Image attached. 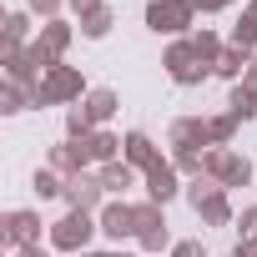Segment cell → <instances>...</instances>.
I'll return each instance as SVG.
<instances>
[{
    "instance_id": "8d00e7d4",
    "label": "cell",
    "mask_w": 257,
    "mask_h": 257,
    "mask_svg": "<svg viewBox=\"0 0 257 257\" xmlns=\"http://www.w3.org/2000/svg\"><path fill=\"white\" fill-rule=\"evenodd\" d=\"M232 257H257V242H242V247H237Z\"/></svg>"
},
{
    "instance_id": "e575fe53",
    "label": "cell",
    "mask_w": 257,
    "mask_h": 257,
    "mask_svg": "<svg viewBox=\"0 0 257 257\" xmlns=\"http://www.w3.org/2000/svg\"><path fill=\"white\" fill-rule=\"evenodd\" d=\"M16 257H51L46 242H31V247H16Z\"/></svg>"
},
{
    "instance_id": "ac0fdd59",
    "label": "cell",
    "mask_w": 257,
    "mask_h": 257,
    "mask_svg": "<svg viewBox=\"0 0 257 257\" xmlns=\"http://www.w3.org/2000/svg\"><path fill=\"white\" fill-rule=\"evenodd\" d=\"M81 106H86V116H91L96 126H106V121L121 111V96H116L111 86H96V91H86V101H81Z\"/></svg>"
},
{
    "instance_id": "74e56055",
    "label": "cell",
    "mask_w": 257,
    "mask_h": 257,
    "mask_svg": "<svg viewBox=\"0 0 257 257\" xmlns=\"http://www.w3.org/2000/svg\"><path fill=\"white\" fill-rule=\"evenodd\" d=\"M76 257H111V252H96V247H86V252H76Z\"/></svg>"
},
{
    "instance_id": "d6986e66",
    "label": "cell",
    "mask_w": 257,
    "mask_h": 257,
    "mask_svg": "<svg viewBox=\"0 0 257 257\" xmlns=\"http://www.w3.org/2000/svg\"><path fill=\"white\" fill-rule=\"evenodd\" d=\"M247 66H252V51H242V46H227L222 56H217V66H212V76H222V81H242L247 76Z\"/></svg>"
},
{
    "instance_id": "f35d334b",
    "label": "cell",
    "mask_w": 257,
    "mask_h": 257,
    "mask_svg": "<svg viewBox=\"0 0 257 257\" xmlns=\"http://www.w3.org/2000/svg\"><path fill=\"white\" fill-rule=\"evenodd\" d=\"M111 257H137V252H121V247H116V252H111Z\"/></svg>"
},
{
    "instance_id": "836d02e7",
    "label": "cell",
    "mask_w": 257,
    "mask_h": 257,
    "mask_svg": "<svg viewBox=\"0 0 257 257\" xmlns=\"http://www.w3.org/2000/svg\"><path fill=\"white\" fill-rule=\"evenodd\" d=\"M232 0H192V11H202V16H212V11H227Z\"/></svg>"
},
{
    "instance_id": "d6a6232c",
    "label": "cell",
    "mask_w": 257,
    "mask_h": 257,
    "mask_svg": "<svg viewBox=\"0 0 257 257\" xmlns=\"http://www.w3.org/2000/svg\"><path fill=\"white\" fill-rule=\"evenodd\" d=\"M66 6H71L76 16H91V11H101V6H106V0H66Z\"/></svg>"
},
{
    "instance_id": "4fadbf2b",
    "label": "cell",
    "mask_w": 257,
    "mask_h": 257,
    "mask_svg": "<svg viewBox=\"0 0 257 257\" xmlns=\"http://www.w3.org/2000/svg\"><path fill=\"white\" fill-rule=\"evenodd\" d=\"M202 147H212L207 116H182V121H172V157H177V152H202Z\"/></svg>"
},
{
    "instance_id": "8992f818",
    "label": "cell",
    "mask_w": 257,
    "mask_h": 257,
    "mask_svg": "<svg viewBox=\"0 0 257 257\" xmlns=\"http://www.w3.org/2000/svg\"><path fill=\"white\" fill-rule=\"evenodd\" d=\"M61 202H66V212H91L96 217L111 197H106V187H101L96 172H76V177H66V197Z\"/></svg>"
},
{
    "instance_id": "277c9868",
    "label": "cell",
    "mask_w": 257,
    "mask_h": 257,
    "mask_svg": "<svg viewBox=\"0 0 257 257\" xmlns=\"http://www.w3.org/2000/svg\"><path fill=\"white\" fill-rule=\"evenodd\" d=\"M207 177H217V182L232 192V187H247V182L257 177V167H252L242 152H232V147H207Z\"/></svg>"
},
{
    "instance_id": "9a60e30c",
    "label": "cell",
    "mask_w": 257,
    "mask_h": 257,
    "mask_svg": "<svg viewBox=\"0 0 257 257\" xmlns=\"http://www.w3.org/2000/svg\"><path fill=\"white\" fill-rule=\"evenodd\" d=\"M46 167H51V172H61V177H76V172H91V157H86V147H81V142H61V147H51Z\"/></svg>"
},
{
    "instance_id": "7c38bea8",
    "label": "cell",
    "mask_w": 257,
    "mask_h": 257,
    "mask_svg": "<svg viewBox=\"0 0 257 257\" xmlns=\"http://www.w3.org/2000/svg\"><path fill=\"white\" fill-rule=\"evenodd\" d=\"M142 187H147V202H157V207H167V202H177L187 187H182V172L162 157L152 172H142Z\"/></svg>"
},
{
    "instance_id": "f1b7e54d",
    "label": "cell",
    "mask_w": 257,
    "mask_h": 257,
    "mask_svg": "<svg viewBox=\"0 0 257 257\" xmlns=\"http://www.w3.org/2000/svg\"><path fill=\"white\" fill-rule=\"evenodd\" d=\"M232 46H242V51H252V46H257V16H252V11L232 26Z\"/></svg>"
},
{
    "instance_id": "7a4b0ae2",
    "label": "cell",
    "mask_w": 257,
    "mask_h": 257,
    "mask_svg": "<svg viewBox=\"0 0 257 257\" xmlns=\"http://www.w3.org/2000/svg\"><path fill=\"white\" fill-rule=\"evenodd\" d=\"M101 232V222L91 217V212H66V217H56L51 227H46V242L56 247V252H86L91 247V237Z\"/></svg>"
},
{
    "instance_id": "6da1fadb",
    "label": "cell",
    "mask_w": 257,
    "mask_h": 257,
    "mask_svg": "<svg viewBox=\"0 0 257 257\" xmlns=\"http://www.w3.org/2000/svg\"><path fill=\"white\" fill-rule=\"evenodd\" d=\"M66 101H86V76L76 71V66H51L36 86H31V111H46V106H66Z\"/></svg>"
},
{
    "instance_id": "3957f363",
    "label": "cell",
    "mask_w": 257,
    "mask_h": 257,
    "mask_svg": "<svg viewBox=\"0 0 257 257\" xmlns=\"http://www.w3.org/2000/svg\"><path fill=\"white\" fill-rule=\"evenodd\" d=\"M162 66H167V76H172L177 86H202V81L212 76V66L192 51V41H172L167 56H162Z\"/></svg>"
},
{
    "instance_id": "ab89813d",
    "label": "cell",
    "mask_w": 257,
    "mask_h": 257,
    "mask_svg": "<svg viewBox=\"0 0 257 257\" xmlns=\"http://www.w3.org/2000/svg\"><path fill=\"white\" fill-rule=\"evenodd\" d=\"M252 16H257V0H252Z\"/></svg>"
},
{
    "instance_id": "f546056e",
    "label": "cell",
    "mask_w": 257,
    "mask_h": 257,
    "mask_svg": "<svg viewBox=\"0 0 257 257\" xmlns=\"http://www.w3.org/2000/svg\"><path fill=\"white\" fill-rule=\"evenodd\" d=\"M61 6H66V0H26V11L41 16V26H46V21H61Z\"/></svg>"
},
{
    "instance_id": "7402d4cb",
    "label": "cell",
    "mask_w": 257,
    "mask_h": 257,
    "mask_svg": "<svg viewBox=\"0 0 257 257\" xmlns=\"http://www.w3.org/2000/svg\"><path fill=\"white\" fill-rule=\"evenodd\" d=\"M111 26H116V11H111V6H101V11L81 16V36H86V41H106V36H111Z\"/></svg>"
},
{
    "instance_id": "ffe728a7",
    "label": "cell",
    "mask_w": 257,
    "mask_h": 257,
    "mask_svg": "<svg viewBox=\"0 0 257 257\" xmlns=\"http://www.w3.org/2000/svg\"><path fill=\"white\" fill-rule=\"evenodd\" d=\"M0 46H31L36 36H31V11H6V21H0Z\"/></svg>"
},
{
    "instance_id": "e0dca14e",
    "label": "cell",
    "mask_w": 257,
    "mask_h": 257,
    "mask_svg": "<svg viewBox=\"0 0 257 257\" xmlns=\"http://www.w3.org/2000/svg\"><path fill=\"white\" fill-rule=\"evenodd\" d=\"M96 177H101V187H106V197H126V192H132L137 187V167L132 162H106V167H96Z\"/></svg>"
},
{
    "instance_id": "44dd1931",
    "label": "cell",
    "mask_w": 257,
    "mask_h": 257,
    "mask_svg": "<svg viewBox=\"0 0 257 257\" xmlns=\"http://www.w3.org/2000/svg\"><path fill=\"white\" fill-rule=\"evenodd\" d=\"M31 192H36L41 202H56V197H66V177H61V172H51V167H36Z\"/></svg>"
},
{
    "instance_id": "5bb4252c",
    "label": "cell",
    "mask_w": 257,
    "mask_h": 257,
    "mask_svg": "<svg viewBox=\"0 0 257 257\" xmlns=\"http://www.w3.org/2000/svg\"><path fill=\"white\" fill-rule=\"evenodd\" d=\"M81 147H86L91 167H106V162H121V147H126V137H116V132H106V126H96V132H91Z\"/></svg>"
},
{
    "instance_id": "4316f807",
    "label": "cell",
    "mask_w": 257,
    "mask_h": 257,
    "mask_svg": "<svg viewBox=\"0 0 257 257\" xmlns=\"http://www.w3.org/2000/svg\"><path fill=\"white\" fill-rule=\"evenodd\" d=\"M91 132H96V121L86 116V106H71L66 111V142H86Z\"/></svg>"
},
{
    "instance_id": "52a82bcc",
    "label": "cell",
    "mask_w": 257,
    "mask_h": 257,
    "mask_svg": "<svg viewBox=\"0 0 257 257\" xmlns=\"http://www.w3.org/2000/svg\"><path fill=\"white\" fill-rule=\"evenodd\" d=\"M41 212H31V207H11L6 217H0V242H6L11 252L16 247H31V242H41Z\"/></svg>"
},
{
    "instance_id": "8fae6325",
    "label": "cell",
    "mask_w": 257,
    "mask_h": 257,
    "mask_svg": "<svg viewBox=\"0 0 257 257\" xmlns=\"http://www.w3.org/2000/svg\"><path fill=\"white\" fill-rule=\"evenodd\" d=\"M96 222H101V237H106V242H126V237H137V207L126 202V197H111V202L96 212Z\"/></svg>"
},
{
    "instance_id": "9c48e42d",
    "label": "cell",
    "mask_w": 257,
    "mask_h": 257,
    "mask_svg": "<svg viewBox=\"0 0 257 257\" xmlns=\"http://www.w3.org/2000/svg\"><path fill=\"white\" fill-rule=\"evenodd\" d=\"M137 242H142V252H162V247H172L167 207H157V202H137Z\"/></svg>"
},
{
    "instance_id": "484cf974",
    "label": "cell",
    "mask_w": 257,
    "mask_h": 257,
    "mask_svg": "<svg viewBox=\"0 0 257 257\" xmlns=\"http://www.w3.org/2000/svg\"><path fill=\"white\" fill-rule=\"evenodd\" d=\"M21 111H31V86H0V116H21Z\"/></svg>"
},
{
    "instance_id": "30bf717a",
    "label": "cell",
    "mask_w": 257,
    "mask_h": 257,
    "mask_svg": "<svg viewBox=\"0 0 257 257\" xmlns=\"http://www.w3.org/2000/svg\"><path fill=\"white\" fill-rule=\"evenodd\" d=\"M0 66H6V81L11 86H36L46 76V66H41V56L31 46H0Z\"/></svg>"
},
{
    "instance_id": "83f0119b",
    "label": "cell",
    "mask_w": 257,
    "mask_h": 257,
    "mask_svg": "<svg viewBox=\"0 0 257 257\" xmlns=\"http://www.w3.org/2000/svg\"><path fill=\"white\" fill-rule=\"evenodd\" d=\"M207 126H212V147H232V137H237V116H232V111L207 116Z\"/></svg>"
},
{
    "instance_id": "4dcf8cb0",
    "label": "cell",
    "mask_w": 257,
    "mask_h": 257,
    "mask_svg": "<svg viewBox=\"0 0 257 257\" xmlns=\"http://www.w3.org/2000/svg\"><path fill=\"white\" fill-rule=\"evenodd\" d=\"M237 237H242V242H257V207H242V217H237Z\"/></svg>"
},
{
    "instance_id": "d4e9b609",
    "label": "cell",
    "mask_w": 257,
    "mask_h": 257,
    "mask_svg": "<svg viewBox=\"0 0 257 257\" xmlns=\"http://www.w3.org/2000/svg\"><path fill=\"white\" fill-rule=\"evenodd\" d=\"M187 41H192V51H197L207 66H217V56L227 51V46H222V36H217V31H207V26H202V31H192Z\"/></svg>"
},
{
    "instance_id": "d590c367",
    "label": "cell",
    "mask_w": 257,
    "mask_h": 257,
    "mask_svg": "<svg viewBox=\"0 0 257 257\" xmlns=\"http://www.w3.org/2000/svg\"><path fill=\"white\" fill-rule=\"evenodd\" d=\"M242 86H252V91H257V56H252V66H247V76H242Z\"/></svg>"
},
{
    "instance_id": "ba28073f",
    "label": "cell",
    "mask_w": 257,
    "mask_h": 257,
    "mask_svg": "<svg viewBox=\"0 0 257 257\" xmlns=\"http://www.w3.org/2000/svg\"><path fill=\"white\" fill-rule=\"evenodd\" d=\"M71 41H76V26H66V21H46V26L36 31L31 51H36V56H41V66L51 71V66H61V56L71 51Z\"/></svg>"
},
{
    "instance_id": "cb8c5ba5",
    "label": "cell",
    "mask_w": 257,
    "mask_h": 257,
    "mask_svg": "<svg viewBox=\"0 0 257 257\" xmlns=\"http://www.w3.org/2000/svg\"><path fill=\"white\" fill-rule=\"evenodd\" d=\"M227 111H232V116H237V121H252V116H257V91H252V86H242V81H237V86H232V91H227Z\"/></svg>"
},
{
    "instance_id": "2e32d148",
    "label": "cell",
    "mask_w": 257,
    "mask_h": 257,
    "mask_svg": "<svg viewBox=\"0 0 257 257\" xmlns=\"http://www.w3.org/2000/svg\"><path fill=\"white\" fill-rule=\"evenodd\" d=\"M121 162H132L137 172H152V167L162 162V152H157V142H152L147 132H126V147H121Z\"/></svg>"
},
{
    "instance_id": "5b68a950",
    "label": "cell",
    "mask_w": 257,
    "mask_h": 257,
    "mask_svg": "<svg viewBox=\"0 0 257 257\" xmlns=\"http://www.w3.org/2000/svg\"><path fill=\"white\" fill-rule=\"evenodd\" d=\"M192 21H197L192 0H152L147 6V31H157V36H182V31H192Z\"/></svg>"
},
{
    "instance_id": "603a6c76",
    "label": "cell",
    "mask_w": 257,
    "mask_h": 257,
    "mask_svg": "<svg viewBox=\"0 0 257 257\" xmlns=\"http://www.w3.org/2000/svg\"><path fill=\"white\" fill-rule=\"evenodd\" d=\"M197 217H202V227H227V222H232V202H227V192L207 197V202L197 207Z\"/></svg>"
},
{
    "instance_id": "1f68e13d",
    "label": "cell",
    "mask_w": 257,
    "mask_h": 257,
    "mask_svg": "<svg viewBox=\"0 0 257 257\" xmlns=\"http://www.w3.org/2000/svg\"><path fill=\"white\" fill-rule=\"evenodd\" d=\"M172 257H207L202 242H172Z\"/></svg>"
}]
</instances>
